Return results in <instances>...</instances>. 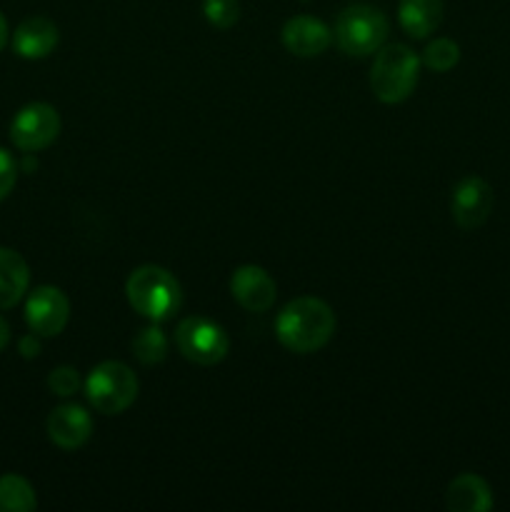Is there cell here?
<instances>
[{
  "instance_id": "cell-1",
  "label": "cell",
  "mask_w": 510,
  "mask_h": 512,
  "mask_svg": "<svg viewBox=\"0 0 510 512\" xmlns=\"http://www.w3.org/2000/svg\"><path fill=\"white\" fill-rule=\"evenodd\" d=\"M333 308L325 300L313 298V295H303L285 305L275 318V335H278L280 345L288 348L290 353L308 355L328 345V340L335 333Z\"/></svg>"
},
{
  "instance_id": "cell-2",
  "label": "cell",
  "mask_w": 510,
  "mask_h": 512,
  "mask_svg": "<svg viewBox=\"0 0 510 512\" xmlns=\"http://www.w3.org/2000/svg\"><path fill=\"white\" fill-rule=\"evenodd\" d=\"M125 295L135 313L160 323L168 320L183 303V290L178 278L160 265H140L125 283Z\"/></svg>"
},
{
  "instance_id": "cell-3",
  "label": "cell",
  "mask_w": 510,
  "mask_h": 512,
  "mask_svg": "<svg viewBox=\"0 0 510 512\" xmlns=\"http://www.w3.org/2000/svg\"><path fill=\"white\" fill-rule=\"evenodd\" d=\"M420 58L403 43L383 45L370 68V88L385 105L403 103L418 85Z\"/></svg>"
},
{
  "instance_id": "cell-4",
  "label": "cell",
  "mask_w": 510,
  "mask_h": 512,
  "mask_svg": "<svg viewBox=\"0 0 510 512\" xmlns=\"http://www.w3.org/2000/svg\"><path fill=\"white\" fill-rule=\"evenodd\" d=\"M388 30L390 23L383 10L368 3H353L335 20V43L345 55L363 58L383 48Z\"/></svg>"
},
{
  "instance_id": "cell-5",
  "label": "cell",
  "mask_w": 510,
  "mask_h": 512,
  "mask_svg": "<svg viewBox=\"0 0 510 512\" xmlns=\"http://www.w3.org/2000/svg\"><path fill=\"white\" fill-rule=\"evenodd\" d=\"M138 375L120 360H105L90 370L85 380V398L98 413L120 415L138 398Z\"/></svg>"
},
{
  "instance_id": "cell-6",
  "label": "cell",
  "mask_w": 510,
  "mask_h": 512,
  "mask_svg": "<svg viewBox=\"0 0 510 512\" xmlns=\"http://www.w3.org/2000/svg\"><path fill=\"white\" fill-rule=\"evenodd\" d=\"M175 345L185 360L210 368V365L225 360L230 350V338L223 325H218L215 320L190 315V318L180 320L175 328Z\"/></svg>"
},
{
  "instance_id": "cell-7",
  "label": "cell",
  "mask_w": 510,
  "mask_h": 512,
  "mask_svg": "<svg viewBox=\"0 0 510 512\" xmlns=\"http://www.w3.org/2000/svg\"><path fill=\"white\" fill-rule=\"evenodd\" d=\"M60 135V115L48 103H30L10 123V140L23 153H38Z\"/></svg>"
},
{
  "instance_id": "cell-8",
  "label": "cell",
  "mask_w": 510,
  "mask_h": 512,
  "mask_svg": "<svg viewBox=\"0 0 510 512\" xmlns=\"http://www.w3.org/2000/svg\"><path fill=\"white\" fill-rule=\"evenodd\" d=\"M70 320V300L55 285H40L28 295L25 323L40 338H55Z\"/></svg>"
},
{
  "instance_id": "cell-9",
  "label": "cell",
  "mask_w": 510,
  "mask_h": 512,
  "mask_svg": "<svg viewBox=\"0 0 510 512\" xmlns=\"http://www.w3.org/2000/svg\"><path fill=\"white\" fill-rule=\"evenodd\" d=\"M495 195L493 188L478 175H468L453 188L450 198V213H453L455 225L460 230H475L490 218Z\"/></svg>"
},
{
  "instance_id": "cell-10",
  "label": "cell",
  "mask_w": 510,
  "mask_h": 512,
  "mask_svg": "<svg viewBox=\"0 0 510 512\" xmlns=\"http://www.w3.org/2000/svg\"><path fill=\"white\" fill-rule=\"evenodd\" d=\"M230 293L248 313H265L275 303L278 285L260 265H240L230 278Z\"/></svg>"
},
{
  "instance_id": "cell-11",
  "label": "cell",
  "mask_w": 510,
  "mask_h": 512,
  "mask_svg": "<svg viewBox=\"0 0 510 512\" xmlns=\"http://www.w3.org/2000/svg\"><path fill=\"white\" fill-rule=\"evenodd\" d=\"M93 435V418L83 405H58L53 413L48 415V438L53 440L58 448L75 450L85 445Z\"/></svg>"
},
{
  "instance_id": "cell-12",
  "label": "cell",
  "mask_w": 510,
  "mask_h": 512,
  "mask_svg": "<svg viewBox=\"0 0 510 512\" xmlns=\"http://www.w3.org/2000/svg\"><path fill=\"white\" fill-rule=\"evenodd\" d=\"M283 45L288 53L298 55V58H315V55L325 53L333 40L328 25L323 20L313 18V15H295L283 25Z\"/></svg>"
},
{
  "instance_id": "cell-13",
  "label": "cell",
  "mask_w": 510,
  "mask_h": 512,
  "mask_svg": "<svg viewBox=\"0 0 510 512\" xmlns=\"http://www.w3.org/2000/svg\"><path fill=\"white\" fill-rule=\"evenodd\" d=\"M58 40V25L50 18H43V15H33V18L23 20L15 28L13 50L25 60H40L53 53Z\"/></svg>"
},
{
  "instance_id": "cell-14",
  "label": "cell",
  "mask_w": 510,
  "mask_h": 512,
  "mask_svg": "<svg viewBox=\"0 0 510 512\" xmlns=\"http://www.w3.org/2000/svg\"><path fill=\"white\" fill-rule=\"evenodd\" d=\"M445 505L453 512H488L493 508V490L480 475L463 473L450 480Z\"/></svg>"
},
{
  "instance_id": "cell-15",
  "label": "cell",
  "mask_w": 510,
  "mask_h": 512,
  "mask_svg": "<svg viewBox=\"0 0 510 512\" xmlns=\"http://www.w3.org/2000/svg\"><path fill=\"white\" fill-rule=\"evenodd\" d=\"M443 0H400L398 20L400 28L415 40L428 38L443 23Z\"/></svg>"
},
{
  "instance_id": "cell-16",
  "label": "cell",
  "mask_w": 510,
  "mask_h": 512,
  "mask_svg": "<svg viewBox=\"0 0 510 512\" xmlns=\"http://www.w3.org/2000/svg\"><path fill=\"white\" fill-rule=\"evenodd\" d=\"M30 285V270L23 255L0 248V310H8L23 300Z\"/></svg>"
},
{
  "instance_id": "cell-17",
  "label": "cell",
  "mask_w": 510,
  "mask_h": 512,
  "mask_svg": "<svg viewBox=\"0 0 510 512\" xmlns=\"http://www.w3.org/2000/svg\"><path fill=\"white\" fill-rule=\"evenodd\" d=\"M38 508L33 485L20 475H3L0 478V512H30Z\"/></svg>"
},
{
  "instance_id": "cell-18",
  "label": "cell",
  "mask_w": 510,
  "mask_h": 512,
  "mask_svg": "<svg viewBox=\"0 0 510 512\" xmlns=\"http://www.w3.org/2000/svg\"><path fill=\"white\" fill-rule=\"evenodd\" d=\"M133 355L143 365L163 363L165 355H168V340H165L163 330L158 325H150V328L140 330L133 338Z\"/></svg>"
},
{
  "instance_id": "cell-19",
  "label": "cell",
  "mask_w": 510,
  "mask_h": 512,
  "mask_svg": "<svg viewBox=\"0 0 510 512\" xmlns=\"http://www.w3.org/2000/svg\"><path fill=\"white\" fill-rule=\"evenodd\" d=\"M460 60V45L450 38H435L423 50V63L435 73H448Z\"/></svg>"
},
{
  "instance_id": "cell-20",
  "label": "cell",
  "mask_w": 510,
  "mask_h": 512,
  "mask_svg": "<svg viewBox=\"0 0 510 512\" xmlns=\"http://www.w3.org/2000/svg\"><path fill=\"white\" fill-rule=\"evenodd\" d=\"M203 13L210 25L225 30L238 23L240 5L238 0H203Z\"/></svg>"
},
{
  "instance_id": "cell-21",
  "label": "cell",
  "mask_w": 510,
  "mask_h": 512,
  "mask_svg": "<svg viewBox=\"0 0 510 512\" xmlns=\"http://www.w3.org/2000/svg\"><path fill=\"white\" fill-rule=\"evenodd\" d=\"M48 388L50 393L58 395V398H70V395L78 393L80 388V375L78 370L70 368V365H60L53 373L48 375Z\"/></svg>"
},
{
  "instance_id": "cell-22",
  "label": "cell",
  "mask_w": 510,
  "mask_h": 512,
  "mask_svg": "<svg viewBox=\"0 0 510 512\" xmlns=\"http://www.w3.org/2000/svg\"><path fill=\"white\" fill-rule=\"evenodd\" d=\"M18 180V163L5 148H0V200H5Z\"/></svg>"
},
{
  "instance_id": "cell-23",
  "label": "cell",
  "mask_w": 510,
  "mask_h": 512,
  "mask_svg": "<svg viewBox=\"0 0 510 512\" xmlns=\"http://www.w3.org/2000/svg\"><path fill=\"white\" fill-rule=\"evenodd\" d=\"M40 335H35L33 330H30L28 335H23V338H20V343H18V348H20V355H23V358H38V353H40Z\"/></svg>"
},
{
  "instance_id": "cell-24",
  "label": "cell",
  "mask_w": 510,
  "mask_h": 512,
  "mask_svg": "<svg viewBox=\"0 0 510 512\" xmlns=\"http://www.w3.org/2000/svg\"><path fill=\"white\" fill-rule=\"evenodd\" d=\"M8 340H10V325H8V320H5L3 315H0V350H3L5 345H8Z\"/></svg>"
},
{
  "instance_id": "cell-25",
  "label": "cell",
  "mask_w": 510,
  "mask_h": 512,
  "mask_svg": "<svg viewBox=\"0 0 510 512\" xmlns=\"http://www.w3.org/2000/svg\"><path fill=\"white\" fill-rule=\"evenodd\" d=\"M5 43H8V20L0 13V50L5 48Z\"/></svg>"
},
{
  "instance_id": "cell-26",
  "label": "cell",
  "mask_w": 510,
  "mask_h": 512,
  "mask_svg": "<svg viewBox=\"0 0 510 512\" xmlns=\"http://www.w3.org/2000/svg\"><path fill=\"white\" fill-rule=\"evenodd\" d=\"M23 168H25V170H35V168H38V160L30 158V153H28V158L23 160Z\"/></svg>"
}]
</instances>
